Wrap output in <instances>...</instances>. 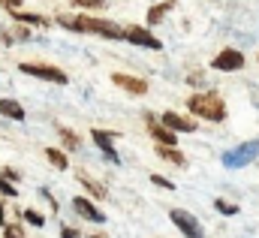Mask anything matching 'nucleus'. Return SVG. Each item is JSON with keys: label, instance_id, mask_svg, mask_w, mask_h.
I'll list each match as a JSON object with an SVG mask.
<instances>
[{"label": "nucleus", "instance_id": "f257e3e1", "mask_svg": "<svg viewBox=\"0 0 259 238\" xmlns=\"http://www.w3.org/2000/svg\"><path fill=\"white\" fill-rule=\"evenodd\" d=\"M57 24H63L66 30L72 33H97V36H106V39H124V27L112 24V21H103L97 15H57Z\"/></svg>", "mask_w": 259, "mask_h": 238}, {"label": "nucleus", "instance_id": "f03ea898", "mask_svg": "<svg viewBox=\"0 0 259 238\" xmlns=\"http://www.w3.org/2000/svg\"><path fill=\"white\" fill-rule=\"evenodd\" d=\"M187 109H190L193 115L205 118V121H214V124L226 121V103H223V100H220V94H214V91L193 94V97L187 100Z\"/></svg>", "mask_w": 259, "mask_h": 238}, {"label": "nucleus", "instance_id": "7ed1b4c3", "mask_svg": "<svg viewBox=\"0 0 259 238\" xmlns=\"http://www.w3.org/2000/svg\"><path fill=\"white\" fill-rule=\"evenodd\" d=\"M24 75H33V78H42V82H51V85H66L69 75L57 66H48V63H21L18 66Z\"/></svg>", "mask_w": 259, "mask_h": 238}, {"label": "nucleus", "instance_id": "20e7f679", "mask_svg": "<svg viewBox=\"0 0 259 238\" xmlns=\"http://www.w3.org/2000/svg\"><path fill=\"white\" fill-rule=\"evenodd\" d=\"M259 157V142H244V145H238L235 151H229V154H223V166H229V169H241V166H247V163H253Z\"/></svg>", "mask_w": 259, "mask_h": 238}, {"label": "nucleus", "instance_id": "39448f33", "mask_svg": "<svg viewBox=\"0 0 259 238\" xmlns=\"http://www.w3.org/2000/svg\"><path fill=\"white\" fill-rule=\"evenodd\" d=\"M124 39L133 42V45L151 48V51H160V48H163V42L151 33V27H142V24H127V27H124Z\"/></svg>", "mask_w": 259, "mask_h": 238}, {"label": "nucleus", "instance_id": "423d86ee", "mask_svg": "<svg viewBox=\"0 0 259 238\" xmlns=\"http://www.w3.org/2000/svg\"><path fill=\"white\" fill-rule=\"evenodd\" d=\"M169 220L184 232L187 238H205V229H202V223L190 214V211H184V208H172L169 211Z\"/></svg>", "mask_w": 259, "mask_h": 238}, {"label": "nucleus", "instance_id": "0eeeda50", "mask_svg": "<svg viewBox=\"0 0 259 238\" xmlns=\"http://www.w3.org/2000/svg\"><path fill=\"white\" fill-rule=\"evenodd\" d=\"M211 66L220 69V72H235V69L244 66V54H241L238 48H223V51L211 60Z\"/></svg>", "mask_w": 259, "mask_h": 238}, {"label": "nucleus", "instance_id": "6e6552de", "mask_svg": "<svg viewBox=\"0 0 259 238\" xmlns=\"http://www.w3.org/2000/svg\"><path fill=\"white\" fill-rule=\"evenodd\" d=\"M112 82H115L118 88H124L127 94H133V97H142V94H148V82H145V78H139V75L112 72Z\"/></svg>", "mask_w": 259, "mask_h": 238}, {"label": "nucleus", "instance_id": "1a4fd4ad", "mask_svg": "<svg viewBox=\"0 0 259 238\" xmlns=\"http://www.w3.org/2000/svg\"><path fill=\"white\" fill-rule=\"evenodd\" d=\"M160 124H166L175 133H196V127H199L193 118H184V115H175V112H163L160 115Z\"/></svg>", "mask_w": 259, "mask_h": 238}, {"label": "nucleus", "instance_id": "9d476101", "mask_svg": "<svg viewBox=\"0 0 259 238\" xmlns=\"http://www.w3.org/2000/svg\"><path fill=\"white\" fill-rule=\"evenodd\" d=\"M72 208H75V211H78V214H81L84 220H94V223H106V214H103V211H100V208H97V205H94L91 199H84V196H75V199H72Z\"/></svg>", "mask_w": 259, "mask_h": 238}, {"label": "nucleus", "instance_id": "9b49d317", "mask_svg": "<svg viewBox=\"0 0 259 238\" xmlns=\"http://www.w3.org/2000/svg\"><path fill=\"white\" fill-rule=\"evenodd\" d=\"M148 130H151L154 142H160V145H175V142H178V139H175V130H169L166 124H157L154 115H148Z\"/></svg>", "mask_w": 259, "mask_h": 238}, {"label": "nucleus", "instance_id": "f8f14e48", "mask_svg": "<svg viewBox=\"0 0 259 238\" xmlns=\"http://www.w3.org/2000/svg\"><path fill=\"white\" fill-rule=\"evenodd\" d=\"M91 139H94V145H97L109 160H118V154H115V133H109V130H94Z\"/></svg>", "mask_w": 259, "mask_h": 238}, {"label": "nucleus", "instance_id": "ddd939ff", "mask_svg": "<svg viewBox=\"0 0 259 238\" xmlns=\"http://www.w3.org/2000/svg\"><path fill=\"white\" fill-rule=\"evenodd\" d=\"M154 151H157V157H160V160H166V163H175V166H184V163H187V157H184L175 145H160V142H157V145H154Z\"/></svg>", "mask_w": 259, "mask_h": 238}, {"label": "nucleus", "instance_id": "4468645a", "mask_svg": "<svg viewBox=\"0 0 259 238\" xmlns=\"http://www.w3.org/2000/svg\"><path fill=\"white\" fill-rule=\"evenodd\" d=\"M12 18L18 24H33V27H48L51 21L45 15H36V12H21V9H12Z\"/></svg>", "mask_w": 259, "mask_h": 238}, {"label": "nucleus", "instance_id": "2eb2a0df", "mask_svg": "<svg viewBox=\"0 0 259 238\" xmlns=\"http://www.w3.org/2000/svg\"><path fill=\"white\" fill-rule=\"evenodd\" d=\"M0 115H6L9 121H24V109L15 100H0Z\"/></svg>", "mask_w": 259, "mask_h": 238}, {"label": "nucleus", "instance_id": "dca6fc26", "mask_svg": "<svg viewBox=\"0 0 259 238\" xmlns=\"http://www.w3.org/2000/svg\"><path fill=\"white\" fill-rule=\"evenodd\" d=\"M172 6H175V0H160L157 6H151V12H148V24H151V27H154V24H160Z\"/></svg>", "mask_w": 259, "mask_h": 238}, {"label": "nucleus", "instance_id": "f3484780", "mask_svg": "<svg viewBox=\"0 0 259 238\" xmlns=\"http://www.w3.org/2000/svg\"><path fill=\"white\" fill-rule=\"evenodd\" d=\"M78 181H81V187L94 196V199H106V187L100 184V181H94V178H88L84 172H78Z\"/></svg>", "mask_w": 259, "mask_h": 238}, {"label": "nucleus", "instance_id": "a211bd4d", "mask_svg": "<svg viewBox=\"0 0 259 238\" xmlns=\"http://www.w3.org/2000/svg\"><path fill=\"white\" fill-rule=\"evenodd\" d=\"M45 157H48V163H51L54 169H60V172L69 169V160H66V154H63L60 148H45Z\"/></svg>", "mask_w": 259, "mask_h": 238}, {"label": "nucleus", "instance_id": "6ab92c4d", "mask_svg": "<svg viewBox=\"0 0 259 238\" xmlns=\"http://www.w3.org/2000/svg\"><path fill=\"white\" fill-rule=\"evenodd\" d=\"M57 136L63 139V145H66L69 151H78V145H81V142H78V136H75V133H69L66 127H57Z\"/></svg>", "mask_w": 259, "mask_h": 238}, {"label": "nucleus", "instance_id": "aec40b11", "mask_svg": "<svg viewBox=\"0 0 259 238\" xmlns=\"http://www.w3.org/2000/svg\"><path fill=\"white\" fill-rule=\"evenodd\" d=\"M72 6H78V9H84V12H100V9H106L109 3H106V0H72Z\"/></svg>", "mask_w": 259, "mask_h": 238}, {"label": "nucleus", "instance_id": "412c9836", "mask_svg": "<svg viewBox=\"0 0 259 238\" xmlns=\"http://www.w3.org/2000/svg\"><path fill=\"white\" fill-rule=\"evenodd\" d=\"M214 208H217L220 214H226V217L238 214V205H232V202H226V199H214Z\"/></svg>", "mask_w": 259, "mask_h": 238}, {"label": "nucleus", "instance_id": "4be33fe9", "mask_svg": "<svg viewBox=\"0 0 259 238\" xmlns=\"http://www.w3.org/2000/svg\"><path fill=\"white\" fill-rule=\"evenodd\" d=\"M24 220H27L30 226H45V217H42L39 211H33V208H27V211H24Z\"/></svg>", "mask_w": 259, "mask_h": 238}, {"label": "nucleus", "instance_id": "5701e85b", "mask_svg": "<svg viewBox=\"0 0 259 238\" xmlns=\"http://www.w3.org/2000/svg\"><path fill=\"white\" fill-rule=\"evenodd\" d=\"M3 238H24V229L18 223H6L3 226Z\"/></svg>", "mask_w": 259, "mask_h": 238}, {"label": "nucleus", "instance_id": "b1692460", "mask_svg": "<svg viewBox=\"0 0 259 238\" xmlns=\"http://www.w3.org/2000/svg\"><path fill=\"white\" fill-rule=\"evenodd\" d=\"M0 193H3V196H9V199H12V196H18V190H15V184H9V181H6L3 175H0Z\"/></svg>", "mask_w": 259, "mask_h": 238}, {"label": "nucleus", "instance_id": "393cba45", "mask_svg": "<svg viewBox=\"0 0 259 238\" xmlns=\"http://www.w3.org/2000/svg\"><path fill=\"white\" fill-rule=\"evenodd\" d=\"M151 184H157V187H166V190H175V184H172L169 178H163V175H151Z\"/></svg>", "mask_w": 259, "mask_h": 238}, {"label": "nucleus", "instance_id": "a878e982", "mask_svg": "<svg viewBox=\"0 0 259 238\" xmlns=\"http://www.w3.org/2000/svg\"><path fill=\"white\" fill-rule=\"evenodd\" d=\"M21 3H24V0H0V6L9 9V12H12V9H21Z\"/></svg>", "mask_w": 259, "mask_h": 238}, {"label": "nucleus", "instance_id": "bb28decb", "mask_svg": "<svg viewBox=\"0 0 259 238\" xmlns=\"http://www.w3.org/2000/svg\"><path fill=\"white\" fill-rule=\"evenodd\" d=\"M187 82L190 85H205V75L202 72H193V75H187Z\"/></svg>", "mask_w": 259, "mask_h": 238}, {"label": "nucleus", "instance_id": "cd10ccee", "mask_svg": "<svg viewBox=\"0 0 259 238\" xmlns=\"http://www.w3.org/2000/svg\"><path fill=\"white\" fill-rule=\"evenodd\" d=\"M0 175H3V178H6V181H18V172H15V169H3V172H0Z\"/></svg>", "mask_w": 259, "mask_h": 238}, {"label": "nucleus", "instance_id": "c85d7f7f", "mask_svg": "<svg viewBox=\"0 0 259 238\" xmlns=\"http://www.w3.org/2000/svg\"><path fill=\"white\" fill-rule=\"evenodd\" d=\"M60 238H78V232L69 229V226H63V229H60Z\"/></svg>", "mask_w": 259, "mask_h": 238}, {"label": "nucleus", "instance_id": "c756f323", "mask_svg": "<svg viewBox=\"0 0 259 238\" xmlns=\"http://www.w3.org/2000/svg\"><path fill=\"white\" fill-rule=\"evenodd\" d=\"M0 226H6V211H3V205H0Z\"/></svg>", "mask_w": 259, "mask_h": 238}, {"label": "nucleus", "instance_id": "7c9ffc66", "mask_svg": "<svg viewBox=\"0 0 259 238\" xmlns=\"http://www.w3.org/2000/svg\"><path fill=\"white\" fill-rule=\"evenodd\" d=\"M91 238H100V235H91Z\"/></svg>", "mask_w": 259, "mask_h": 238}]
</instances>
